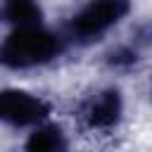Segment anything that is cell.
Wrapping results in <instances>:
<instances>
[{"label":"cell","mask_w":152,"mask_h":152,"mask_svg":"<svg viewBox=\"0 0 152 152\" xmlns=\"http://www.w3.org/2000/svg\"><path fill=\"white\" fill-rule=\"evenodd\" d=\"M138 62V50L133 45H119L107 55V64L114 69H128Z\"/></svg>","instance_id":"obj_7"},{"label":"cell","mask_w":152,"mask_h":152,"mask_svg":"<svg viewBox=\"0 0 152 152\" xmlns=\"http://www.w3.org/2000/svg\"><path fill=\"white\" fill-rule=\"evenodd\" d=\"M50 102L40 95H33L21 88H2L0 90V121L14 128L38 126L48 121Z\"/></svg>","instance_id":"obj_3"},{"label":"cell","mask_w":152,"mask_h":152,"mask_svg":"<svg viewBox=\"0 0 152 152\" xmlns=\"http://www.w3.org/2000/svg\"><path fill=\"white\" fill-rule=\"evenodd\" d=\"M62 50V40L57 33L45 28L43 24L12 28L0 40V66L5 69H33L52 62Z\"/></svg>","instance_id":"obj_1"},{"label":"cell","mask_w":152,"mask_h":152,"mask_svg":"<svg viewBox=\"0 0 152 152\" xmlns=\"http://www.w3.org/2000/svg\"><path fill=\"white\" fill-rule=\"evenodd\" d=\"M128 12V0H90L69 19V36L83 43L95 40L114 28Z\"/></svg>","instance_id":"obj_2"},{"label":"cell","mask_w":152,"mask_h":152,"mask_svg":"<svg viewBox=\"0 0 152 152\" xmlns=\"http://www.w3.org/2000/svg\"><path fill=\"white\" fill-rule=\"evenodd\" d=\"M124 97L119 88H100L90 93L78 107V121L88 131H109L121 121Z\"/></svg>","instance_id":"obj_4"},{"label":"cell","mask_w":152,"mask_h":152,"mask_svg":"<svg viewBox=\"0 0 152 152\" xmlns=\"http://www.w3.org/2000/svg\"><path fill=\"white\" fill-rule=\"evenodd\" d=\"M131 45H133L135 50H138V48H150V45H152V19L145 21L142 26H138V31H135Z\"/></svg>","instance_id":"obj_8"},{"label":"cell","mask_w":152,"mask_h":152,"mask_svg":"<svg viewBox=\"0 0 152 152\" xmlns=\"http://www.w3.org/2000/svg\"><path fill=\"white\" fill-rule=\"evenodd\" d=\"M40 21H43V7L38 0H0V24L19 28Z\"/></svg>","instance_id":"obj_6"},{"label":"cell","mask_w":152,"mask_h":152,"mask_svg":"<svg viewBox=\"0 0 152 152\" xmlns=\"http://www.w3.org/2000/svg\"><path fill=\"white\" fill-rule=\"evenodd\" d=\"M24 152H69V138L59 124L43 121L26 135Z\"/></svg>","instance_id":"obj_5"}]
</instances>
